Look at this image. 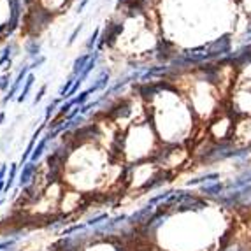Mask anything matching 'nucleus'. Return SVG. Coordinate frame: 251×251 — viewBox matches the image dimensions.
Listing matches in <instances>:
<instances>
[{
  "label": "nucleus",
  "instance_id": "28",
  "mask_svg": "<svg viewBox=\"0 0 251 251\" xmlns=\"http://www.w3.org/2000/svg\"><path fill=\"white\" fill-rule=\"evenodd\" d=\"M74 107V105L71 104V102H65V104H62L60 105V114H65V113H69V111H71V109Z\"/></svg>",
  "mask_w": 251,
  "mask_h": 251
},
{
  "label": "nucleus",
  "instance_id": "33",
  "mask_svg": "<svg viewBox=\"0 0 251 251\" xmlns=\"http://www.w3.org/2000/svg\"><path fill=\"white\" fill-rule=\"evenodd\" d=\"M13 251H14V250H13Z\"/></svg>",
  "mask_w": 251,
  "mask_h": 251
},
{
  "label": "nucleus",
  "instance_id": "9",
  "mask_svg": "<svg viewBox=\"0 0 251 251\" xmlns=\"http://www.w3.org/2000/svg\"><path fill=\"white\" fill-rule=\"evenodd\" d=\"M99 56H100V53H99V51H93V54L90 56L88 63H86V67H84V71L81 72V75L77 77V81H79V83H84V79H86V77L90 75V72L95 69L97 62H99Z\"/></svg>",
  "mask_w": 251,
  "mask_h": 251
},
{
  "label": "nucleus",
  "instance_id": "11",
  "mask_svg": "<svg viewBox=\"0 0 251 251\" xmlns=\"http://www.w3.org/2000/svg\"><path fill=\"white\" fill-rule=\"evenodd\" d=\"M109 79H111V77H109L107 72H102L100 77H99V79H97L95 83H93L92 86H90V88H88V90H90V93H97V92H100V90L107 88Z\"/></svg>",
  "mask_w": 251,
  "mask_h": 251
},
{
  "label": "nucleus",
  "instance_id": "10",
  "mask_svg": "<svg viewBox=\"0 0 251 251\" xmlns=\"http://www.w3.org/2000/svg\"><path fill=\"white\" fill-rule=\"evenodd\" d=\"M34 81H35V77H34V74L30 72L28 74V77H26V81H25V84H23V88H21V92H20V95L16 97L18 99V102H25L26 99H28V95H30V90H32V86H34Z\"/></svg>",
  "mask_w": 251,
  "mask_h": 251
},
{
  "label": "nucleus",
  "instance_id": "31",
  "mask_svg": "<svg viewBox=\"0 0 251 251\" xmlns=\"http://www.w3.org/2000/svg\"><path fill=\"white\" fill-rule=\"evenodd\" d=\"M2 204H4V199H2V197H0V205H2Z\"/></svg>",
  "mask_w": 251,
  "mask_h": 251
},
{
  "label": "nucleus",
  "instance_id": "1",
  "mask_svg": "<svg viewBox=\"0 0 251 251\" xmlns=\"http://www.w3.org/2000/svg\"><path fill=\"white\" fill-rule=\"evenodd\" d=\"M230 35H223V37L216 39L213 42H207V44H202L199 48L184 51L174 62L179 67V65H190V63H204L209 62V60L226 58L228 53H230Z\"/></svg>",
  "mask_w": 251,
  "mask_h": 251
},
{
  "label": "nucleus",
  "instance_id": "18",
  "mask_svg": "<svg viewBox=\"0 0 251 251\" xmlns=\"http://www.w3.org/2000/svg\"><path fill=\"white\" fill-rule=\"evenodd\" d=\"M86 228H88V225H86V223H77V225H72V226H69V228H63L62 235H63V237H69V235L74 234V232L86 230Z\"/></svg>",
  "mask_w": 251,
  "mask_h": 251
},
{
  "label": "nucleus",
  "instance_id": "29",
  "mask_svg": "<svg viewBox=\"0 0 251 251\" xmlns=\"http://www.w3.org/2000/svg\"><path fill=\"white\" fill-rule=\"evenodd\" d=\"M86 4H88V0H81L79 4H77V11H75V13H83L84 7H86Z\"/></svg>",
  "mask_w": 251,
  "mask_h": 251
},
{
  "label": "nucleus",
  "instance_id": "16",
  "mask_svg": "<svg viewBox=\"0 0 251 251\" xmlns=\"http://www.w3.org/2000/svg\"><path fill=\"white\" fill-rule=\"evenodd\" d=\"M74 83H75V77H74V75H71V77H69V79L65 81V83H63L62 88H60V92H58V97H60V99H65V97H67V93L72 90Z\"/></svg>",
  "mask_w": 251,
  "mask_h": 251
},
{
  "label": "nucleus",
  "instance_id": "30",
  "mask_svg": "<svg viewBox=\"0 0 251 251\" xmlns=\"http://www.w3.org/2000/svg\"><path fill=\"white\" fill-rule=\"evenodd\" d=\"M4 118H5V113H0V123L4 122Z\"/></svg>",
  "mask_w": 251,
  "mask_h": 251
},
{
  "label": "nucleus",
  "instance_id": "6",
  "mask_svg": "<svg viewBox=\"0 0 251 251\" xmlns=\"http://www.w3.org/2000/svg\"><path fill=\"white\" fill-rule=\"evenodd\" d=\"M44 126H46V123H42L41 126H39L37 130L34 132V135H32V139H30V143H28V146H26V151H23V155H21V165L23 163H26L30 160V156H32V153H34V150H35V146H37V139H39V135L42 134V130H44Z\"/></svg>",
  "mask_w": 251,
  "mask_h": 251
},
{
  "label": "nucleus",
  "instance_id": "26",
  "mask_svg": "<svg viewBox=\"0 0 251 251\" xmlns=\"http://www.w3.org/2000/svg\"><path fill=\"white\" fill-rule=\"evenodd\" d=\"M81 30H83V25H81V23H79V25H77V26H75V28H74V32H72V34H71V37H69V46H71V44H74L75 37H77V34H79Z\"/></svg>",
  "mask_w": 251,
  "mask_h": 251
},
{
  "label": "nucleus",
  "instance_id": "22",
  "mask_svg": "<svg viewBox=\"0 0 251 251\" xmlns=\"http://www.w3.org/2000/svg\"><path fill=\"white\" fill-rule=\"evenodd\" d=\"M14 244H16V239H5L0 243V251H13Z\"/></svg>",
  "mask_w": 251,
  "mask_h": 251
},
{
  "label": "nucleus",
  "instance_id": "8",
  "mask_svg": "<svg viewBox=\"0 0 251 251\" xmlns=\"http://www.w3.org/2000/svg\"><path fill=\"white\" fill-rule=\"evenodd\" d=\"M50 141H51V137H50V134L46 135V137H42L41 141L37 143V146H35V150H34V153H32V156H30V160L28 162H37L39 158H41L42 155H44V151H46V148H48V144H50Z\"/></svg>",
  "mask_w": 251,
  "mask_h": 251
},
{
  "label": "nucleus",
  "instance_id": "17",
  "mask_svg": "<svg viewBox=\"0 0 251 251\" xmlns=\"http://www.w3.org/2000/svg\"><path fill=\"white\" fill-rule=\"evenodd\" d=\"M202 192L207 193V195H218V193H222V192H223V184H222V183L207 184V186H202Z\"/></svg>",
  "mask_w": 251,
  "mask_h": 251
},
{
  "label": "nucleus",
  "instance_id": "27",
  "mask_svg": "<svg viewBox=\"0 0 251 251\" xmlns=\"http://www.w3.org/2000/svg\"><path fill=\"white\" fill-rule=\"evenodd\" d=\"M46 90H48L46 84H44V86H42V88L39 90V93H37V95H35V99H34V105H37L39 102L42 100V97H44V93H46Z\"/></svg>",
  "mask_w": 251,
  "mask_h": 251
},
{
  "label": "nucleus",
  "instance_id": "15",
  "mask_svg": "<svg viewBox=\"0 0 251 251\" xmlns=\"http://www.w3.org/2000/svg\"><path fill=\"white\" fill-rule=\"evenodd\" d=\"M218 177H220V176H218L216 172H213V174H205V176L197 177V179H192L188 183V186H195V184H201V183H214Z\"/></svg>",
  "mask_w": 251,
  "mask_h": 251
},
{
  "label": "nucleus",
  "instance_id": "12",
  "mask_svg": "<svg viewBox=\"0 0 251 251\" xmlns=\"http://www.w3.org/2000/svg\"><path fill=\"white\" fill-rule=\"evenodd\" d=\"M16 174H18V163H11V169H9V176L5 177V190H4V192H9V190L13 188L14 179H16Z\"/></svg>",
  "mask_w": 251,
  "mask_h": 251
},
{
  "label": "nucleus",
  "instance_id": "4",
  "mask_svg": "<svg viewBox=\"0 0 251 251\" xmlns=\"http://www.w3.org/2000/svg\"><path fill=\"white\" fill-rule=\"evenodd\" d=\"M225 60L235 63V65H243V63L251 62V46H244L241 50H237L235 53H232L230 56H226Z\"/></svg>",
  "mask_w": 251,
  "mask_h": 251
},
{
  "label": "nucleus",
  "instance_id": "7",
  "mask_svg": "<svg viewBox=\"0 0 251 251\" xmlns=\"http://www.w3.org/2000/svg\"><path fill=\"white\" fill-rule=\"evenodd\" d=\"M90 56H92L90 53H84V54H81V56H77V58L74 60V65H72V75H74V77H79V75H81V72L84 71L86 63H88Z\"/></svg>",
  "mask_w": 251,
  "mask_h": 251
},
{
  "label": "nucleus",
  "instance_id": "24",
  "mask_svg": "<svg viewBox=\"0 0 251 251\" xmlns=\"http://www.w3.org/2000/svg\"><path fill=\"white\" fill-rule=\"evenodd\" d=\"M9 84H13V81H11V75L7 72V74H4L0 77V90H7Z\"/></svg>",
  "mask_w": 251,
  "mask_h": 251
},
{
  "label": "nucleus",
  "instance_id": "3",
  "mask_svg": "<svg viewBox=\"0 0 251 251\" xmlns=\"http://www.w3.org/2000/svg\"><path fill=\"white\" fill-rule=\"evenodd\" d=\"M9 11H11V18H9V23H7V34L11 35L16 30L18 23H20V14H21L20 0H9Z\"/></svg>",
  "mask_w": 251,
  "mask_h": 251
},
{
  "label": "nucleus",
  "instance_id": "14",
  "mask_svg": "<svg viewBox=\"0 0 251 251\" xmlns=\"http://www.w3.org/2000/svg\"><path fill=\"white\" fill-rule=\"evenodd\" d=\"M26 53H28L30 58H37V56H41V44H39L37 41H30L28 44H26Z\"/></svg>",
  "mask_w": 251,
  "mask_h": 251
},
{
  "label": "nucleus",
  "instance_id": "21",
  "mask_svg": "<svg viewBox=\"0 0 251 251\" xmlns=\"http://www.w3.org/2000/svg\"><path fill=\"white\" fill-rule=\"evenodd\" d=\"M99 35H100V28H95V32H93V34L90 35L88 42H86V50H88V51H92L93 48H95L97 41H99Z\"/></svg>",
  "mask_w": 251,
  "mask_h": 251
},
{
  "label": "nucleus",
  "instance_id": "25",
  "mask_svg": "<svg viewBox=\"0 0 251 251\" xmlns=\"http://www.w3.org/2000/svg\"><path fill=\"white\" fill-rule=\"evenodd\" d=\"M44 62H46V56H42V54H41V56H37V58H35L34 62L30 63V71H34V69H39Z\"/></svg>",
  "mask_w": 251,
  "mask_h": 251
},
{
  "label": "nucleus",
  "instance_id": "32",
  "mask_svg": "<svg viewBox=\"0 0 251 251\" xmlns=\"http://www.w3.org/2000/svg\"><path fill=\"white\" fill-rule=\"evenodd\" d=\"M120 2H123V0H120Z\"/></svg>",
  "mask_w": 251,
  "mask_h": 251
},
{
  "label": "nucleus",
  "instance_id": "13",
  "mask_svg": "<svg viewBox=\"0 0 251 251\" xmlns=\"http://www.w3.org/2000/svg\"><path fill=\"white\" fill-rule=\"evenodd\" d=\"M90 95H92V93H90V90H84V92H81L79 95L74 97V99H71V100H69V102H71V104L74 105V107H75V105H79V107H81V105L88 104Z\"/></svg>",
  "mask_w": 251,
  "mask_h": 251
},
{
  "label": "nucleus",
  "instance_id": "20",
  "mask_svg": "<svg viewBox=\"0 0 251 251\" xmlns=\"http://www.w3.org/2000/svg\"><path fill=\"white\" fill-rule=\"evenodd\" d=\"M11 54H13V46L7 44V46L4 48V51H2V54H0V67H2L4 63H11Z\"/></svg>",
  "mask_w": 251,
  "mask_h": 251
},
{
  "label": "nucleus",
  "instance_id": "23",
  "mask_svg": "<svg viewBox=\"0 0 251 251\" xmlns=\"http://www.w3.org/2000/svg\"><path fill=\"white\" fill-rule=\"evenodd\" d=\"M5 174H7V167L0 165V193L5 190Z\"/></svg>",
  "mask_w": 251,
  "mask_h": 251
},
{
  "label": "nucleus",
  "instance_id": "19",
  "mask_svg": "<svg viewBox=\"0 0 251 251\" xmlns=\"http://www.w3.org/2000/svg\"><path fill=\"white\" fill-rule=\"evenodd\" d=\"M58 105H60V99H54L53 102H50V104H48V107H46V114H44V123L50 122V118L53 116L54 109L58 107Z\"/></svg>",
  "mask_w": 251,
  "mask_h": 251
},
{
  "label": "nucleus",
  "instance_id": "2",
  "mask_svg": "<svg viewBox=\"0 0 251 251\" xmlns=\"http://www.w3.org/2000/svg\"><path fill=\"white\" fill-rule=\"evenodd\" d=\"M28 74H30V65H23V69H21V71L18 72V75L13 79V84L9 86L7 93H5L4 104H7V102L13 100V99L16 95H20V92H21L20 88L23 86V84H25V81H26V77H28Z\"/></svg>",
  "mask_w": 251,
  "mask_h": 251
},
{
  "label": "nucleus",
  "instance_id": "5",
  "mask_svg": "<svg viewBox=\"0 0 251 251\" xmlns=\"http://www.w3.org/2000/svg\"><path fill=\"white\" fill-rule=\"evenodd\" d=\"M21 172H20V179H18V183H20V186H26V184L32 181V177H34L35 171H37V165H35L34 162H26L21 165Z\"/></svg>",
  "mask_w": 251,
  "mask_h": 251
}]
</instances>
